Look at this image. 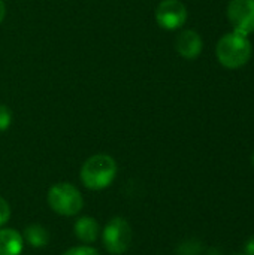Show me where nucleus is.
<instances>
[{
  "mask_svg": "<svg viewBox=\"0 0 254 255\" xmlns=\"http://www.w3.org/2000/svg\"><path fill=\"white\" fill-rule=\"evenodd\" d=\"M24 238L13 229L0 230V255H19L22 253Z\"/></svg>",
  "mask_w": 254,
  "mask_h": 255,
  "instance_id": "8",
  "label": "nucleus"
},
{
  "mask_svg": "<svg viewBox=\"0 0 254 255\" xmlns=\"http://www.w3.org/2000/svg\"><path fill=\"white\" fill-rule=\"evenodd\" d=\"M132 238H133L132 227L121 217L112 218L105 226V230L102 233V239L106 251L114 255L126 253L132 244Z\"/></svg>",
  "mask_w": 254,
  "mask_h": 255,
  "instance_id": "4",
  "label": "nucleus"
},
{
  "mask_svg": "<svg viewBox=\"0 0 254 255\" xmlns=\"http://www.w3.org/2000/svg\"><path fill=\"white\" fill-rule=\"evenodd\" d=\"M246 254L254 255V238H252V239L246 244Z\"/></svg>",
  "mask_w": 254,
  "mask_h": 255,
  "instance_id": "14",
  "label": "nucleus"
},
{
  "mask_svg": "<svg viewBox=\"0 0 254 255\" xmlns=\"http://www.w3.org/2000/svg\"><path fill=\"white\" fill-rule=\"evenodd\" d=\"M63 255H99V253L91 247H75L67 250Z\"/></svg>",
  "mask_w": 254,
  "mask_h": 255,
  "instance_id": "12",
  "label": "nucleus"
},
{
  "mask_svg": "<svg viewBox=\"0 0 254 255\" xmlns=\"http://www.w3.org/2000/svg\"><path fill=\"white\" fill-rule=\"evenodd\" d=\"M213 255H216V254H213Z\"/></svg>",
  "mask_w": 254,
  "mask_h": 255,
  "instance_id": "18",
  "label": "nucleus"
},
{
  "mask_svg": "<svg viewBox=\"0 0 254 255\" xmlns=\"http://www.w3.org/2000/svg\"><path fill=\"white\" fill-rule=\"evenodd\" d=\"M216 54L220 64L229 69H238L250 60L252 43L244 34L235 31L228 33L219 40Z\"/></svg>",
  "mask_w": 254,
  "mask_h": 255,
  "instance_id": "2",
  "label": "nucleus"
},
{
  "mask_svg": "<svg viewBox=\"0 0 254 255\" xmlns=\"http://www.w3.org/2000/svg\"><path fill=\"white\" fill-rule=\"evenodd\" d=\"M24 238L33 248H43L49 241L48 230L40 224H30L24 230Z\"/></svg>",
  "mask_w": 254,
  "mask_h": 255,
  "instance_id": "10",
  "label": "nucleus"
},
{
  "mask_svg": "<svg viewBox=\"0 0 254 255\" xmlns=\"http://www.w3.org/2000/svg\"><path fill=\"white\" fill-rule=\"evenodd\" d=\"M12 123V112L6 105H0V131H4L9 128Z\"/></svg>",
  "mask_w": 254,
  "mask_h": 255,
  "instance_id": "11",
  "label": "nucleus"
},
{
  "mask_svg": "<svg viewBox=\"0 0 254 255\" xmlns=\"http://www.w3.org/2000/svg\"><path fill=\"white\" fill-rule=\"evenodd\" d=\"M240 255H247V254H240Z\"/></svg>",
  "mask_w": 254,
  "mask_h": 255,
  "instance_id": "17",
  "label": "nucleus"
},
{
  "mask_svg": "<svg viewBox=\"0 0 254 255\" xmlns=\"http://www.w3.org/2000/svg\"><path fill=\"white\" fill-rule=\"evenodd\" d=\"M117 175V163L111 155L96 154L81 167V181L88 190H103L112 184Z\"/></svg>",
  "mask_w": 254,
  "mask_h": 255,
  "instance_id": "1",
  "label": "nucleus"
},
{
  "mask_svg": "<svg viewBox=\"0 0 254 255\" xmlns=\"http://www.w3.org/2000/svg\"><path fill=\"white\" fill-rule=\"evenodd\" d=\"M175 48L181 57H184L187 60H193L202 51V39H201L199 33H196L193 30H184L183 33L178 34V37L175 40Z\"/></svg>",
  "mask_w": 254,
  "mask_h": 255,
  "instance_id": "7",
  "label": "nucleus"
},
{
  "mask_svg": "<svg viewBox=\"0 0 254 255\" xmlns=\"http://www.w3.org/2000/svg\"><path fill=\"white\" fill-rule=\"evenodd\" d=\"M4 15H6V6H4V1L0 0V24L4 19Z\"/></svg>",
  "mask_w": 254,
  "mask_h": 255,
  "instance_id": "15",
  "label": "nucleus"
},
{
  "mask_svg": "<svg viewBox=\"0 0 254 255\" xmlns=\"http://www.w3.org/2000/svg\"><path fill=\"white\" fill-rule=\"evenodd\" d=\"M156 19L166 30L180 28L187 19V9L180 0H162L156 9Z\"/></svg>",
  "mask_w": 254,
  "mask_h": 255,
  "instance_id": "6",
  "label": "nucleus"
},
{
  "mask_svg": "<svg viewBox=\"0 0 254 255\" xmlns=\"http://www.w3.org/2000/svg\"><path fill=\"white\" fill-rule=\"evenodd\" d=\"M48 205L58 215L73 217L81 212L84 206V199L76 187L69 182H60L49 188Z\"/></svg>",
  "mask_w": 254,
  "mask_h": 255,
  "instance_id": "3",
  "label": "nucleus"
},
{
  "mask_svg": "<svg viewBox=\"0 0 254 255\" xmlns=\"http://www.w3.org/2000/svg\"><path fill=\"white\" fill-rule=\"evenodd\" d=\"M9 218H10V208H9V203H7L3 197H0V227H1L3 224H6V223L9 221Z\"/></svg>",
  "mask_w": 254,
  "mask_h": 255,
  "instance_id": "13",
  "label": "nucleus"
},
{
  "mask_svg": "<svg viewBox=\"0 0 254 255\" xmlns=\"http://www.w3.org/2000/svg\"><path fill=\"white\" fill-rule=\"evenodd\" d=\"M73 232L81 242L93 244V242H96V239L99 236V224L91 217H82L75 223Z\"/></svg>",
  "mask_w": 254,
  "mask_h": 255,
  "instance_id": "9",
  "label": "nucleus"
},
{
  "mask_svg": "<svg viewBox=\"0 0 254 255\" xmlns=\"http://www.w3.org/2000/svg\"><path fill=\"white\" fill-rule=\"evenodd\" d=\"M228 16L235 33L250 34L254 31V0H231Z\"/></svg>",
  "mask_w": 254,
  "mask_h": 255,
  "instance_id": "5",
  "label": "nucleus"
},
{
  "mask_svg": "<svg viewBox=\"0 0 254 255\" xmlns=\"http://www.w3.org/2000/svg\"><path fill=\"white\" fill-rule=\"evenodd\" d=\"M252 161H253V166H254V154H253V158H252Z\"/></svg>",
  "mask_w": 254,
  "mask_h": 255,
  "instance_id": "16",
  "label": "nucleus"
}]
</instances>
